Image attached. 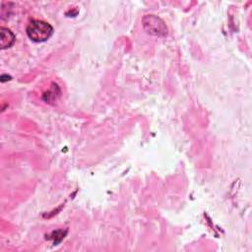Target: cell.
Masks as SVG:
<instances>
[{
	"mask_svg": "<svg viewBox=\"0 0 252 252\" xmlns=\"http://www.w3.org/2000/svg\"><path fill=\"white\" fill-rule=\"evenodd\" d=\"M53 33V28L50 24L41 20H32L27 27V34L34 42L47 40Z\"/></svg>",
	"mask_w": 252,
	"mask_h": 252,
	"instance_id": "obj_1",
	"label": "cell"
},
{
	"mask_svg": "<svg viewBox=\"0 0 252 252\" xmlns=\"http://www.w3.org/2000/svg\"><path fill=\"white\" fill-rule=\"evenodd\" d=\"M144 30L147 33L155 36H165L167 34V28L162 19L156 15H146L142 19Z\"/></svg>",
	"mask_w": 252,
	"mask_h": 252,
	"instance_id": "obj_2",
	"label": "cell"
},
{
	"mask_svg": "<svg viewBox=\"0 0 252 252\" xmlns=\"http://www.w3.org/2000/svg\"><path fill=\"white\" fill-rule=\"evenodd\" d=\"M0 34H1V40H0L1 49L9 48L14 44L16 37H15V34L9 29L2 27L0 30Z\"/></svg>",
	"mask_w": 252,
	"mask_h": 252,
	"instance_id": "obj_3",
	"label": "cell"
}]
</instances>
